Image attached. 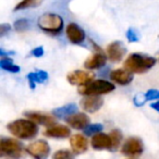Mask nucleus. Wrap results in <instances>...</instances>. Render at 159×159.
I'll list each match as a JSON object with an SVG mask.
<instances>
[{
	"label": "nucleus",
	"instance_id": "f257e3e1",
	"mask_svg": "<svg viewBox=\"0 0 159 159\" xmlns=\"http://www.w3.org/2000/svg\"><path fill=\"white\" fill-rule=\"evenodd\" d=\"M8 130L14 136L21 139H30L36 136L38 132L37 123L32 120L19 119L8 124Z\"/></svg>",
	"mask_w": 159,
	"mask_h": 159
},
{
	"label": "nucleus",
	"instance_id": "f03ea898",
	"mask_svg": "<svg viewBox=\"0 0 159 159\" xmlns=\"http://www.w3.org/2000/svg\"><path fill=\"white\" fill-rule=\"evenodd\" d=\"M156 64V59L141 53H132L126 58L124 68L132 73H145Z\"/></svg>",
	"mask_w": 159,
	"mask_h": 159
},
{
	"label": "nucleus",
	"instance_id": "7ed1b4c3",
	"mask_svg": "<svg viewBox=\"0 0 159 159\" xmlns=\"http://www.w3.org/2000/svg\"><path fill=\"white\" fill-rule=\"evenodd\" d=\"M37 25L42 31L50 35H58L63 29V19L59 14L45 13L39 16Z\"/></svg>",
	"mask_w": 159,
	"mask_h": 159
},
{
	"label": "nucleus",
	"instance_id": "20e7f679",
	"mask_svg": "<svg viewBox=\"0 0 159 159\" xmlns=\"http://www.w3.org/2000/svg\"><path fill=\"white\" fill-rule=\"evenodd\" d=\"M115 89V85L106 80H93L89 84L80 86L79 93L84 96H99L109 94Z\"/></svg>",
	"mask_w": 159,
	"mask_h": 159
},
{
	"label": "nucleus",
	"instance_id": "39448f33",
	"mask_svg": "<svg viewBox=\"0 0 159 159\" xmlns=\"http://www.w3.org/2000/svg\"><path fill=\"white\" fill-rule=\"evenodd\" d=\"M0 152H1V156L13 159L20 158L23 152L22 144L14 139L3 137L0 141Z\"/></svg>",
	"mask_w": 159,
	"mask_h": 159
},
{
	"label": "nucleus",
	"instance_id": "423d86ee",
	"mask_svg": "<svg viewBox=\"0 0 159 159\" xmlns=\"http://www.w3.org/2000/svg\"><path fill=\"white\" fill-rule=\"evenodd\" d=\"M26 152L34 159H47L50 152V147L46 141H36L26 146Z\"/></svg>",
	"mask_w": 159,
	"mask_h": 159
},
{
	"label": "nucleus",
	"instance_id": "0eeeda50",
	"mask_svg": "<svg viewBox=\"0 0 159 159\" xmlns=\"http://www.w3.org/2000/svg\"><path fill=\"white\" fill-rule=\"evenodd\" d=\"M144 150L143 142L139 137H129L122 146V154L129 157H136L142 155Z\"/></svg>",
	"mask_w": 159,
	"mask_h": 159
},
{
	"label": "nucleus",
	"instance_id": "6e6552de",
	"mask_svg": "<svg viewBox=\"0 0 159 159\" xmlns=\"http://www.w3.org/2000/svg\"><path fill=\"white\" fill-rule=\"evenodd\" d=\"M95 77V75L91 72H85V71L76 70L73 72L69 73L66 79H68L69 83L72 85H79V86H83V85L89 84L92 82Z\"/></svg>",
	"mask_w": 159,
	"mask_h": 159
},
{
	"label": "nucleus",
	"instance_id": "1a4fd4ad",
	"mask_svg": "<svg viewBox=\"0 0 159 159\" xmlns=\"http://www.w3.org/2000/svg\"><path fill=\"white\" fill-rule=\"evenodd\" d=\"M66 34L68 39L74 45L82 44L85 40V38H86L84 30L82 27H80L76 23H70V24H68V26L66 29Z\"/></svg>",
	"mask_w": 159,
	"mask_h": 159
},
{
	"label": "nucleus",
	"instance_id": "9d476101",
	"mask_svg": "<svg viewBox=\"0 0 159 159\" xmlns=\"http://www.w3.org/2000/svg\"><path fill=\"white\" fill-rule=\"evenodd\" d=\"M125 52H126V48L119 40H116V42L111 43L107 47V56L110 59V61L112 62L121 61L122 58L125 55Z\"/></svg>",
	"mask_w": 159,
	"mask_h": 159
},
{
	"label": "nucleus",
	"instance_id": "9b49d317",
	"mask_svg": "<svg viewBox=\"0 0 159 159\" xmlns=\"http://www.w3.org/2000/svg\"><path fill=\"white\" fill-rule=\"evenodd\" d=\"M92 147L94 149H112V139L110 134H105V133H97L93 135L92 139Z\"/></svg>",
	"mask_w": 159,
	"mask_h": 159
},
{
	"label": "nucleus",
	"instance_id": "f8f14e48",
	"mask_svg": "<svg viewBox=\"0 0 159 159\" xmlns=\"http://www.w3.org/2000/svg\"><path fill=\"white\" fill-rule=\"evenodd\" d=\"M25 116L29 118L30 120L34 121L37 124H42L47 128L52 126L53 124H56V119L52 116H49L47 113L38 112V111H27L25 112Z\"/></svg>",
	"mask_w": 159,
	"mask_h": 159
},
{
	"label": "nucleus",
	"instance_id": "ddd939ff",
	"mask_svg": "<svg viewBox=\"0 0 159 159\" xmlns=\"http://www.w3.org/2000/svg\"><path fill=\"white\" fill-rule=\"evenodd\" d=\"M104 105V100L98 96H85L81 100V107L87 112L94 113L98 111Z\"/></svg>",
	"mask_w": 159,
	"mask_h": 159
},
{
	"label": "nucleus",
	"instance_id": "4468645a",
	"mask_svg": "<svg viewBox=\"0 0 159 159\" xmlns=\"http://www.w3.org/2000/svg\"><path fill=\"white\" fill-rule=\"evenodd\" d=\"M66 121L75 130H84L89 124V118L85 113H73L66 118Z\"/></svg>",
	"mask_w": 159,
	"mask_h": 159
},
{
	"label": "nucleus",
	"instance_id": "2eb2a0df",
	"mask_svg": "<svg viewBox=\"0 0 159 159\" xmlns=\"http://www.w3.org/2000/svg\"><path fill=\"white\" fill-rule=\"evenodd\" d=\"M110 79L119 85H129L133 81V73L123 69H117L110 73Z\"/></svg>",
	"mask_w": 159,
	"mask_h": 159
},
{
	"label": "nucleus",
	"instance_id": "dca6fc26",
	"mask_svg": "<svg viewBox=\"0 0 159 159\" xmlns=\"http://www.w3.org/2000/svg\"><path fill=\"white\" fill-rule=\"evenodd\" d=\"M106 62L107 56L105 53H102L100 50H98L84 62V66L86 69H89V70H96V69L104 66L106 64Z\"/></svg>",
	"mask_w": 159,
	"mask_h": 159
},
{
	"label": "nucleus",
	"instance_id": "f3484780",
	"mask_svg": "<svg viewBox=\"0 0 159 159\" xmlns=\"http://www.w3.org/2000/svg\"><path fill=\"white\" fill-rule=\"evenodd\" d=\"M70 144L72 150L75 154H83L89 148V141H87L86 136L82 134H74L71 136Z\"/></svg>",
	"mask_w": 159,
	"mask_h": 159
},
{
	"label": "nucleus",
	"instance_id": "a211bd4d",
	"mask_svg": "<svg viewBox=\"0 0 159 159\" xmlns=\"http://www.w3.org/2000/svg\"><path fill=\"white\" fill-rule=\"evenodd\" d=\"M70 134H71L70 129L66 125H60V124L49 126L45 131V135L46 136L55 137V139H66V137L70 136Z\"/></svg>",
	"mask_w": 159,
	"mask_h": 159
},
{
	"label": "nucleus",
	"instance_id": "6ab92c4d",
	"mask_svg": "<svg viewBox=\"0 0 159 159\" xmlns=\"http://www.w3.org/2000/svg\"><path fill=\"white\" fill-rule=\"evenodd\" d=\"M27 80H29L30 87L32 89H35L36 83H43L46 80H48V73L45 71H36V72H31L27 74Z\"/></svg>",
	"mask_w": 159,
	"mask_h": 159
},
{
	"label": "nucleus",
	"instance_id": "aec40b11",
	"mask_svg": "<svg viewBox=\"0 0 159 159\" xmlns=\"http://www.w3.org/2000/svg\"><path fill=\"white\" fill-rule=\"evenodd\" d=\"M77 110V106L75 104H68L66 106L59 107V108L55 109L52 111L53 117L57 118H64V117H69V116L75 113Z\"/></svg>",
	"mask_w": 159,
	"mask_h": 159
},
{
	"label": "nucleus",
	"instance_id": "412c9836",
	"mask_svg": "<svg viewBox=\"0 0 159 159\" xmlns=\"http://www.w3.org/2000/svg\"><path fill=\"white\" fill-rule=\"evenodd\" d=\"M44 0H21L20 2L14 7V11H19V10H25V9H31V8H36L43 3Z\"/></svg>",
	"mask_w": 159,
	"mask_h": 159
},
{
	"label": "nucleus",
	"instance_id": "4be33fe9",
	"mask_svg": "<svg viewBox=\"0 0 159 159\" xmlns=\"http://www.w3.org/2000/svg\"><path fill=\"white\" fill-rule=\"evenodd\" d=\"M0 66L1 69L5 71H9L12 73H16L20 71V66H16L12 61V59H10L9 57H2L0 60Z\"/></svg>",
	"mask_w": 159,
	"mask_h": 159
},
{
	"label": "nucleus",
	"instance_id": "5701e85b",
	"mask_svg": "<svg viewBox=\"0 0 159 159\" xmlns=\"http://www.w3.org/2000/svg\"><path fill=\"white\" fill-rule=\"evenodd\" d=\"M102 124L100 123H95V124H89L86 128L84 129V134L87 136H91V135H95L97 133H100L102 131Z\"/></svg>",
	"mask_w": 159,
	"mask_h": 159
},
{
	"label": "nucleus",
	"instance_id": "b1692460",
	"mask_svg": "<svg viewBox=\"0 0 159 159\" xmlns=\"http://www.w3.org/2000/svg\"><path fill=\"white\" fill-rule=\"evenodd\" d=\"M13 27L16 32H25L30 29V21L26 19H20L14 22Z\"/></svg>",
	"mask_w": 159,
	"mask_h": 159
},
{
	"label": "nucleus",
	"instance_id": "393cba45",
	"mask_svg": "<svg viewBox=\"0 0 159 159\" xmlns=\"http://www.w3.org/2000/svg\"><path fill=\"white\" fill-rule=\"evenodd\" d=\"M109 134H110L111 139H112V149H116L122 141V133L119 130H113Z\"/></svg>",
	"mask_w": 159,
	"mask_h": 159
},
{
	"label": "nucleus",
	"instance_id": "a878e982",
	"mask_svg": "<svg viewBox=\"0 0 159 159\" xmlns=\"http://www.w3.org/2000/svg\"><path fill=\"white\" fill-rule=\"evenodd\" d=\"M52 159H74V155L70 152V150L62 149L58 150L53 154Z\"/></svg>",
	"mask_w": 159,
	"mask_h": 159
},
{
	"label": "nucleus",
	"instance_id": "bb28decb",
	"mask_svg": "<svg viewBox=\"0 0 159 159\" xmlns=\"http://www.w3.org/2000/svg\"><path fill=\"white\" fill-rule=\"evenodd\" d=\"M146 100H157L159 99V91L157 89H149L145 94Z\"/></svg>",
	"mask_w": 159,
	"mask_h": 159
},
{
	"label": "nucleus",
	"instance_id": "cd10ccee",
	"mask_svg": "<svg viewBox=\"0 0 159 159\" xmlns=\"http://www.w3.org/2000/svg\"><path fill=\"white\" fill-rule=\"evenodd\" d=\"M126 38L130 43H134L139 40V36H137V33L135 32V30L133 29H129L128 32H126Z\"/></svg>",
	"mask_w": 159,
	"mask_h": 159
},
{
	"label": "nucleus",
	"instance_id": "c85d7f7f",
	"mask_svg": "<svg viewBox=\"0 0 159 159\" xmlns=\"http://www.w3.org/2000/svg\"><path fill=\"white\" fill-rule=\"evenodd\" d=\"M146 102V97H145V94H137L136 96L134 97V104L135 106L139 107V106H143Z\"/></svg>",
	"mask_w": 159,
	"mask_h": 159
},
{
	"label": "nucleus",
	"instance_id": "c756f323",
	"mask_svg": "<svg viewBox=\"0 0 159 159\" xmlns=\"http://www.w3.org/2000/svg\"><path fill=\"white\" fill-rule=\"evenodd\" d=\"M11 30V26L10 24H7V23H3V24L0 25V36L3 37L7 33H9V31Z\"/></svg>",
	"mask_w": 159,
	"mask_h": 159
},
{
	"label": "nucleus",
	"instance_id": "7c9ffc66",
	"mask_svg": "<svg viewBox=\"0 0 159 159\" xmlns=\"http://www.w3.org/2000/svg\"><path fill=\"white\" fill-rule=\"evenodd\" d=\"M31 55L34 56V57L39 58L44 55V49H43V47H37V48L33 49V50L31 51Z\"/></svg>",
	"mask_w": 159,
	"mask_h": 159
},
{
	"label": "nucleus",
	"instance_id": "2f4dec72",
	"mask_svg": "<svg viewBox=\"0 0 159 159\" xmlns=\"http://www.w3.org/2000/svg\"><path fill=\"white\" fill-rule=\"evenodd\" d=\"M150 108H152L154 110H156L157 112H159V100H157L156 102H152L150 105Z\"/></svg>",
	"mask_w": 159,
	"mask_h": 159
}]
</instances>
